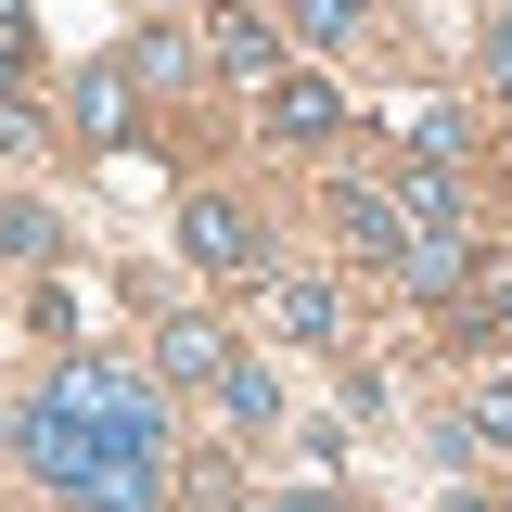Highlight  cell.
<instances>
[{
    "instance_id": "6da1fadb",
    "label": "cell",
    "mask_w": 512,
    "mask_h": 512,
    "mask_svg": "<svg viewBox=\"0 0 512 512\" xmlns=\"http://www.w3.org/2000/svg\"><path fill=\"white\" fill-rule=\"evenodd\" d=\"M26 461L77 512H154L167 500V397L128 359H52L39 410H26Z\"/></svg>"
},
{
    "instance_id": "7a4b0ae2",
    "label": "cell",
    "mask_w": 512,
    "mask_h": 512,
    "mask_svg": "<svg viewBox=\"0 0 512 512\" xmlns=\"http://www.w3.org/2000/svg\"><path fill=\"white\" fill-rule=\"evenodd\" d=\"M180 244H192V269H269V244H256V218L231 205V192H192V205H180Z\"/></svg>"
},
{
    "instance_id": "3957f363",
    "label": "cell",
    "mask_w": 512,
    "mask_h": 512,
    "mask_svg": "<svg viewBox=\"0 0 512 512\" xmlns=\"http://www.w3.org/2000/svg\"><path fill=\"white\" fill-rule=\"evenodd\" d=\"M256 128H269V141H333V128H346V90H333V77H269V90H256Z\"/></svg>"
},
{
    "instance_id": "277c9868",
    "label": "cell",
    "mask_w": 512,
    "mask_h": 512,
    "mask_svg": "<svg viewBox=\"0 0 512 512\" xmlns=\"http://www.w3.org/2000/svg\"><path fill=\"white\" fill-rule=\"evenodd\" d=\"M333 218H346V244H359V256H384V269H410V256H423L410 205H397L384 180H346V205H333Z\"/></svg>"
},
{
    "instance_id": "5b68a950",
    "label": "cell",
    "mask_w": 512,
    "mask_h": 512,
    "mask_svg": "<svg viewBox=\"0 0 512 512\" xmlns=\"http://www.w3.org/2000/svg\"><path fill=\"white\" fill-rule=\"evenodd\" d=\"M154 372L218 397V372H231V333H218V320H167V333H154Z\"/></svg>"
},
{
    "instance_id": "8992f818",
    "label": "cell",
    "mask_w": 512,
    "mask_h": 512,
    "mask_svg": "<svg viewBox=\"0 0 512 512\" xmlns=\"http://www.w3.org/2000/svg\"><path fill=\"white\" fill-rule=\"evenodd\" d=\"M205 39H218V64H231V77H256V90H269V77H282V39H269V26H256L244 0H231V13H218V26H205Z\"/></svg>"
},
{
    "instance_id": "52a82bcc",
    "label": "cell",
    "mask_w": 512,
    "mask_h": 512,
    "mask_svg": "<svg viewBox=\"0 0 512 512\" xmlns=\"http://www.w3.org/2000/svg\"><path fill=\"white\" fill-rule=\"evenodd\" d=\"M77 141H128V64H90L77 77Z\"/></svg>"
},
{
    "instance_id": "ba28073f",
    "label": "cell",
    "mask_w": 512,
    "mask_h": 512,
    "mask_svg": "<svg viewBox=\"0 0 512 512\" xmlns=\"http://www.w3.org/2000/svg\"><path fill=\"white\" fill-rule=\"evenodd\" d=\"M461 436L512 448V372H474V384H461Z\"/></svg>"
},
{
    "instance_id": "9c48e42d",
    "label": "cell",
    "mask_w": 512,
    "mask_h": 512,
    "mask_svg": "<svg viewBox=\"0 0 512 512\" xmlns=\"http://www.w3.org/2000/svg\"><path fill=\"white\" fill-rule=\"evenodd\" d=\"M269 320H282L295 346H320V333H333V295H320V282H269Z\"/></svg>"
},
{
    "instance_id": "30bf717a",
    "label": "cell",
    "mask_w": 512,
    "mask_h": 512,
    "mask_svg": "<svg viewBox=\"0 0 512 512\" xmlns=\"http://www.w3.org/2000/svg\"><path fill=\"white\" fill-rule=\"evenodd\" d=\"M269 410H282V397H269V372H256V359H231V372H218V423H269Z\"/></svg>"
},
{
    "instance_id": "8fae6325",
    "label": "cell",
    "mask_w": 512,
    "mask_h": 512,
    "mask_svg": "<svg viewBox=\"0 0 512 512\" xmlns=\"http://www.w3.org/2000/svg\"><path fill=\"white\" fill-rule=\"evenodd\" d=\"M128 77L167 90V77H180V26H141V39H128Z\"/></svg>"
},
{
    "instance_id": "7c38bea8",
    "label": "cell",
    "mask_w": 512,
    "mask_h": 512,
    "mask_svg": "<svg viewBox=\"0 0 512 512\" xmlns=\"http://www.w3.org/2000/svg\"><path fill=\"white\" fill-rule=\"evenodd\" d=\"M474 333H512V256L487 269V282H474Z\"/></svg>"
},
{
    "instance_id": "4fadbf2b",
    "label": "cell",
    "mask_w": 512,
    "mask_h": 512,
    "mask_svg": "<svg viewBox=\"0 0 512 512\" xmlns=\"http://www.w3.org/2000/svg\"><path fill=\"white\" fill-rule=\"evenodd\" d=\"M487 77H500V90H512V13H500V26H487Z\"/></svg>"
},
{
    "instance_id": "5bb4252c",
    "label": "cell",
    "mask_w": 512,
    "mask_h": 512,
    "mask_svg": "<svg viewBox=\"0 0 512 512\" xmlns=\"http://www.w3.org/2000/svg\"><path fill=\"white\" fill-rule=\"evenodd\" d=\"M13 77H26V26H0V90H13Z\"/></svg>"
},
{
    "instance_id": "9a60e30c",
    "label": "cell",
    "mask_w": 512,
    "mask_h": 512,
    "mask_svg": "<svg viewBox=\"0 0 512 512\" xmlns=\"http://www.w3.org/2000/svg\"><path fill=\"white\" fill-rule=\"evenodd\" d=\"M256 512H346V500H256Z\"/></svg>"
},
{
    "instance_id": "2e32d148",
    "label": "cell",
    "mask_w": 512,
    "mask_h": 512,
    "mask_svg": "<svg viewBox=\"0 0 512 512\" xmlns=\"http://www.w3.org/2000/svg\"><path fill=\"white\" fill-rule=\"evenodd\" d=\"M0 448H26V423H13V410H0Z\"/></svg>"
},
{
    "instance_id": "e0dca14e",
    "label": "cell",
    "mask_w": 512,
    "mask_h": 512,
    "mask_svg": "<svg viewBox=\"0 0 512 512\" xmlns=\"http://www.w3.org/2000/svg\"><path fill=\"white\" fill-rule=\"evenodd\" d=\"M448 512H487V500H448Z\"/></svg>"
}]
</instances>
